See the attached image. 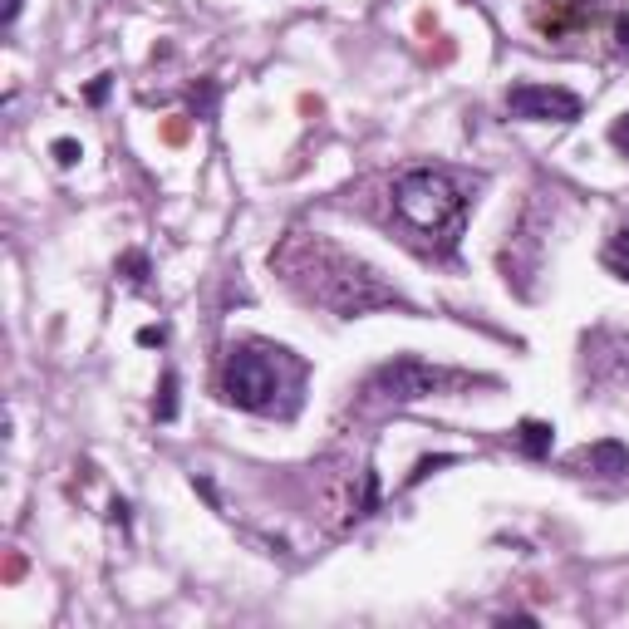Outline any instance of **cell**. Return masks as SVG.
Here are the masks:
<instances>
[{
	"mask_svg": "<svg viewBox=\"0 0 629 629\" xmlns=\"http://www.w3.org/2000/svg\"><path fill=\"white\" fill-rule=\"evenodd\" d=\"M271 266L305 300L335 310L340 320H359L369 310H408V300L369 261L349 256L344 246H335L320 231H290L281 241V251H271Z\"/></svg>",
	"mask_w": 629,
	"mask_h": 629,
	"instance_id": "obj_1",
	"label": "cell"
},
{
	"mask_svg": "<svg viewBox=\"0 0 629 629\" xmlns=\"http://www.w3.org/2000/svg\"><path fill=\"white\" fill-rule=\"evenodd\" d=\"M394 217L413 231L428 251H458L467 217H472V182L453 168H408L394 182Z\"/></svg>",
	"mask_w": 629,
	"mask_h": 629,
	"instance_id": "obj_2",
	"label": "cell"
},
{
	"mask_svg": "<svg viewBox=\"0 0 629 629\" xmlns=\"http://www.w3.org/2000/svg\"><path fill=\"white\" fill-rule=\"evenodd\" d=\"M295 389H300V364L286 349L271 344H236L222 364V399L241 413H281L286 418L295 408Z\"/></svg>",
	"mask_w": 629,
	"mask_h": 629,
	"instance_id": "obj_3",
	"label": "cell"
},
{
	"mask_svg": "<svg viewBox=\"0 0 629 629\" xmlns=\"http://www.w3.org/2000/svg\"><path fill=\"white\" fill-rule=\"evenodd\" d=\"M467 384H487V379H472L462 369L448 364H428L418 354H399L389 364H379L364 384V394L374 403H418V399H438V394H458Z\"/></svg>",
	"mask_w": 629,
	"mask_h": 629,
	"instance_id": "obj_4",
	"label": "cell"
},
{
	"mask_svg": "<svg viewBox=\"0 0 629 629\" xmlns=\"http://www.w3.org/2000/svg\"><path fill=\"white\" fill-rule=\"evenodd\" d=\"M507 109L521 123H575L585 114L580 94L561 89V84H512L507 89Z\"/></svg>",
	"mask_w": 629,
	"mask_h": 629,
	"instance_id": "obj_5",
	"label": "cell"
},
{
	"mask_svg": "<svg viewBox=\"0 0 629 629\" xmlns=\"http://www.w3.org/2000/svg\"><path fill=\"white\" fill-rule=\"evenodd\" d=\"M536 231H541V207L526 202L521 222L507 231V246H502V276L516 295H531V276L541 271V236Z\"/></svg>",
	"mask_w": 629,
	"mask_h": 629,
	"instance_id": "obj_6",
	"label": "cell"
},
{
	"mask_svg": "<svg viewBox=\"0 0 629 629\" xmlns=\"http://www.w3.org/2000/svg\"><path fill=\"white\" fill-rule=\"evenodd\" d=\"M575 472H585V477H625L629 472V448L620 438H600V443H590V448H580L571 458Z\"/></svg>",
	"mask_w": 629,
	"mask_h": 629,
	"instance_id": "obj_7",
	"label": "cell"
},
{
	"mask_svg": "<svg viewBox=\"0 0 629 629\" xmlns=\"http://www.w3.org/2000/svg\"><path fill=\"white\" fill-rule=\"evenodd\" d=\"M551 443H556V428H551V423H541V418H526V423L516 428V448H521L531 462L551 458Z\"/></svg>",
	"mask_w": 629,
	"mask_h": 629,
	"instance_id": "obj_8",
	"label": "cell"
},
{
	"mask_svg": "<svg viewBox=\"0 0 629 629\" xmlns=\"http://www.w3.org/2000/svg\"><path fill=\"white\" fill-rule=\"evenodd\" d=\"M600 266H605L615 281H629V222H625V227H615V236L605 241V251H600Z\"/></svg>",
	"mask_w": 629,
	"mask_h": 629,
	"instance_id": "obj_9",
	"label": "cell"
},
{
	"mask_svg": "<svg viewBox=\"0 0 629 629\" xmlns=\"http://www.w3.org/2000/svg\"><path fill=\"white\" fill-rule=\"evenodd\" d=\"M153 413H158V423H172L177 418V374H163V384H158V399H153Z\"/></svg>",
	"mask_w": 629,
	"mask_h": 629,
	"instance_id": "obj_10",
	"label": "cell"
},
{
	"mask_svg": "<svg viewBox=\"0 0 629 629\" xmlns=\"http://www.w3.org/2000/svg\"><path fill=\"white\" fill-rule=\"evenodd\" d=\"M187 104H192V114H197V118H212V104H217V84L207 79L202 89H192V94H187Z\"/></svg>",
	"mask_w": 629,
	"mask_h": 629,
	"instance_id": "obj_11",
	"label": "cell"
},
{
	"mask_svg": "<svg viewBox=\"0 0 629 629\" xmlns=\"http://www.w3.org/2000/svg\"><path fill=\"white\" fill-rule=\"evenodd\" d=\"M50 153H55V163H59V168H74V163L84 158V148H79L74 138H55V143H50Z\"/></svg>",
	"mask_w": 629,
	"mask_h": 629,
	"instance_id": "obj_12",
	"label": "cell"
},
{
	"mask_svg": "<svg viewBox=\"0 0 629 629\" xmlns=\"http://www.w3.org/2000/svg\"><path fill=\"white\" fill-rule=\"evenodd\" d=\"M118 271H123L128 281H148V256H143V251H128V256L118 261Z\"/></svg>",
	"mask_w": 629,
	"mask_h": 629,
	"instance_id": "obj_13",
	"label": "cell"
},
{
	"mask_svg": "<svg viewBox=\"0 0 629 629\" xmlns=\"http://www.w3.org/2000/svg\"><path fill=\"white\" fill-rule=\"evenodd\" d=\"M448 462H453V453H438V458H423L418 467H413V472H408V487H418V482H423L428 472H438V467H448Z\"/></svg>",
	"mask_w": 629,
	"mask_h": 629,
	"instance_id": "obj_14",
	"label": "cell"
},
{
	"mask_svg": "<svg viewBox=\"0 0 629 629\" xmlns=\"http://www.w3.org/2000/svg\"><path fill=\"white\" fill-rule=\"evenodd\" d=\"M610 143H615L620 153H629V114H620L615 123H610Z\"/></svg>",
	"mask_w": 629,
	"mask_h": 629,
	"instance_id": "obj_15",
	"label": "cell"
},
{
	"mask_svg": "<svg viewBox=\"0 0 629 629\" xmlns=\"http://www.w3.org/2000/svg\"><path fill=\"white\" fill-rule=\"evenodd\" d=\"M163 340H168L163 325H143V330H138V344H143V349H153V344H163Z\"/></svg>",
	"mask_w": 629,
	"mask_h": 629,
	"instance_id": "obj_16",
	"label": "cell"
},
{
	"mask_svg": "<svg viewBox=\"0 0 629 629\" xmlns=\"http://www.w3.org/2000/svg\"><path fill=\"white\" fill-rule=\"evenodd\" d=\"M84 99H89V104H104V99H109V74H99V79L89 84V94H84Z\"/></svg>",
	"mask_w": 629,
	"mask_h": 629,
	"instance_id": "obj_17",
	"label": "cell"
},
{
	"mask_svg": "<svg viewBox=\"0 0 629 629\" xmlns=\"http://www.w3.org/2000/svg\"><path fill=\"white\" fill-rule=\"evenodd\" d=\"M615 40H620V50L629 55V15H620V20H615Z\"/></svg>",
	"mask_w": 629,
	"mask_h": 629,
	"instance_id": "obj_18",
	"label": "cell"
},
{
	"mask_svg": "<svg viewBox=\"0 0 629 629\" xmlns=\"http://www.w3.org/2000/svg\"><path fill=\"white\" fill-rule=\"evenodd\" d=\"M20 5H25V0H5V10H0V20H5V25H10V20H15V15H20Z\"/></svg>",
	"mask_w": 629,
	"mask_h": 629,
	"instance_id": "obj_19",
	"label": "cell"
}]
</instances>
